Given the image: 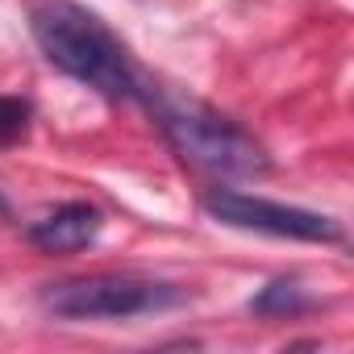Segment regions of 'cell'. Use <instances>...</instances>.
<instances>
[{
    "label": "cell",
    "instance_id": "1",
    "mask_svg": "<svg viewBox=\"0 0 354 354\" xmlns=\"http://www.w3.org/2000/svg\"><path fill=\"white\" fill-rule=\"evenodd\" d=\"M138 100L146 104L162 142L175 150V158L184 167L213 175V180H254V175L271 171L267 146L230 113L213 109L209 100L167 84H150V80L142 84Z\"/></svg>",
    "mask_w": 354,
    "mask_h": 354
},
{
    "label": "cell",
    "instance_id": "2",
    "mask_svg": "<svg viewBox=\"0 0 354 354\" xmlns=\"http://www.w3.org/2000/svg\"><path fill=\"white\" fill-rule=\"evenodd\" d=\"M30 34L46 63L104 100H138L146 75L125 42L75 0H30Z\"/></svg>",
    "mask_w": 354,
    "mask_h": 354
},
{
    "label": "cell",
    "instance_id": "3",
    "mask_svg": "<svg viewBox=\"0 0 354 354\" xmlns=\"http://www.w3.org/2000/svg\"><path fill=\"white\" fill-rule=\"evenodd\" d=\"M188 292L180 283L142 275H84L42 288V308L59 321H129L180 308Z\"/></svg>",
    "mask_w": 354,
    "mask_h": 354
},
{
    "label": "cell",
    "instance_id": "4",
    "mask_svg": "<svg viewBox=\"0 0 354 354\" xmlns=\"http://www.w3.org/2000/svg\"><path fill=\"white\" fill-rule=\"evenodd\" d=\"M205 213L230 230H250V234H267V238H292V242H342V225L325 213L313 209H296V205H279L267 196H250L238 188H209L201 196Z\"/></svg>",
    "mask_w": 354,
    "mask_h": 354
},
{
    "label": "cell",
    "instance_id": "5",
    "mask_svg": "<svg viewBox=\"0 0 354 354\" xmlns=\"http://www.w3.org/2000/svg\"><path fill=\"white\" fill-rule=\"evenodd\" d=\"M104 230V213L88 201H67L59 209H50L46 217L26 225V242L38 246L42 254H75L88 250Z\"/></svg>",
    "mask_w": 354,
    "mask_h": 354
},
{
    "label": "cell",
    "instance_id": "6",
    "mask_svg": "<svg viewBox=\"0 0 354 354\" xmlns=\"http://www.w3.org/2000/svg\"><path fill=\"white\" fill-rule=\"evenodd\" d=\"M308 308H313V300L304 296V288L296 279H271L259 296H250V313H259V317H296Z\"/></svg>",
    "mask_w": 354,
    "mask_h": 354
},
{
    "label": "cell",
    "instance_id": "7",
    "mask_svg": "<svg viewBox=\"0 0 354 354\" xmlns=\"http://www.w3.org/2000/svg\"><path fill=\"white\" fill-rule=\"evenodd\" d=\"M30 121H34V104L26 96H0V150L26 142Z\"/></svg>",
    "mask_w": 354,
    "mask_h": 354
},
{
    "label": "cell",
    "instance_id": "8",
    "mask_svg": "<svg viewBox=\"0 0 354 354\" xmlns=\"http://www.w3.org/2000/svg\"><path fill=\"white\" fill-rule=\"evenodd\" d=\"M0 217H9V201L5 196H0Z\"/></svg>",
    "mask_w": 354,
    "mask_h": 354
}]
</instances>
